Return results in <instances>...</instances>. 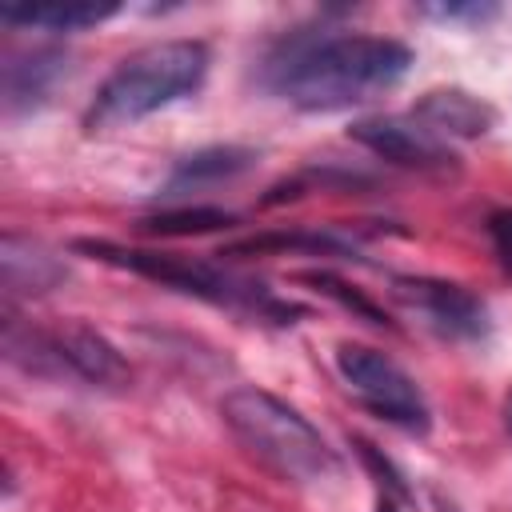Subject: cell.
<instances>
[{"mask_svg":"<svg viewBox=\"0 0 512 512\" xmlns=\"http://www.w3.org/2000/svg\"><path fill=\"white\" fill-rule=\"evenodd\" d=\"M412 68V48L388 36L340 32L292 40L272 64L268 84L304 112H336L396 88Z\"/></svg>","mask_w":512,"mask_h":512,"instance_id":"cell-1","label":"cell"},{"mask_svg":"<svg viewBox=\"0 0 512 512\" xmlns=\"http://www.w3.org/2000/svg\"><path fill=\"white\" fill-rule=\"evenodd\" d=\"M208 76V44L200 40H156L140 52L124 56L108 80L96 88L84 128L88 132H112L124 124H136L184 96H192Z\"/></svg>","mask_w":512,"mask_h":512,"instance_id":"cell-2","label":"cell"},{"mask_svg":"<svg viewBox=\"0 0 512 512\" xmlns=\"http://www.w3.org/2000/svg\"><path fill=\"white\" fill-rule=\"evenodd\" d=\"M220 416L232 428V436L280 480L292 484H320L340 472L336 452L328 440L300 416L288 400L264 392V388H232L220 400Z\"/></svg>","mask_w":512,"mask_h":512,"instance_id":"cell-3","label":"cell"},{"mask_svg":"<svg viewBox=\"0 0 512 512\" xmlns=\"http://www.w3.org/2000/svg\"><path fill=\"white\" fill-rule=\"evenodd\" d=\"M76 252H88L104 264L128 268L136 276L160 280L168 288H180L188 296L224 304V308H248V312H264V316H292V304H280L264 284L236 276L228 268H216L208 260H192V256H176V252H152V248H124L112 240H76Z\"/></svg>","mask_w":512,"mask_h":512,"instance_id":"cell-4","label":"cell"},{"mask_svg":"<svg viewBox=\"0 0 512 512\" xmlns=\"http://www.w3.org/2000/svg\"><path fill=\"white\" fill-rule=\"evenodd\" d=\"M336 372L348 384V392L376 412L380 420L408 428V432H424L428 428V400L420 392V384L384 352L368 348V344H340L336 348Z\"/></svg>","mask_w":512,"mask_h":512,"instance_id":"cell-5","label":"cell"},{"mask_svg":"<svg viewBox=\"0 0 512 512\" xmlns=\"http://www.w3.org/2000/svg\"><path fill=\"white\" fill-rule=\"evenodd\" d=\"M392 296L400 308H408L424 328H432L440 336L476 340L488 332V308L464 284L432 280V276H396Z\"/></svg>","mask_w":512,"mask_h":512,"instance_id":"cell-6","label":"cell"},{"mask_svg":"<svg viewBox=\"0 0 512 512\" xmlns=\"http://www.w3.org/2000/svg\"><path fill=\"white\" fill-rule=\"evenodd\" d=\"M348 136L356 144H364L372 156H380L388 164H400V168L444 172V168L456 164V152L448 148V140L432 136L412 116H368V120H356L348 128Z\"/></svg>","mask_w":512,"mask_h":512,"instance_id":"cell-7","label":"cell"},{"mask_svg":"<svg viewBox=\"0 0 512 512\" xmlns=\"http://www.w3.org/2000/svg\"><path fill=\"white\" fill-rule=\"evenodd\" d=\"M48 340H52V352H56L60 368H68L72 376H80L88 384L120 388L132 376L124 356H120V348L104 332H96L92 324H80V320L60 324V328L48 332Z\"/></svg>","mask_w":512,"mask_h":512,"instance_id":"cell-8","label":"cell"},{"mask_svg":"<svg viewBox=\"0 0 512 512\" xmlns=\"http://www.w3.org/2000/svg\"><path fill=\"white\" fill-rule=\"evenodd\" d=\"M412 120H420L440 140H476L496 124V108L464 88H432L416 100Z\"/></svg>","mask_w":512,"mask_h":512,"instance_id":"cell-9","label":"cell"},{"mask_svg":"<svg viewBox=\"0 0 512 512\" xmlns=\"http://www.w3.org/2000/svg\"><path fill=\"white\" fill-rule=\"evenodd\" d=\"M0 272H4V292L8 296H16V292H32L36 296V292L56 288L68 276V268L44 244L24 240L16 232H8L0 240Z\"/></svg>","mask_w":512,"mask_h":512,"instance_id":"cell-10","label":"cell"},{"mask_svg":"<svg viewBox=\"0 0 512 512\" xmlns=\"http://www.w3.org/2000/svg\"><path fill=\"white\" fill-rule=\"evenodd\" d=\"M64 68H68V60L56 48H40V52H28L20 60H8L4 64V104H8V112L40 104L48 96V88L64 76Z\"/></svg>","mask_w":512,"mask_h":512,"instance_id":"cell-11","label":"cell"},{"mask_svg":"<svg viewBox=\"0 0 512 512\" xmlns=\"http://www.w3.org/2000/svg\"><path fill=\"white\" fill-rule=\"evenodd\" d=\"M120 4H92V0H68V4H0V20L16 28H48V32H80L108 16H116Z\"/></svg>","mask_w":512,"mask_h":512,"instance_id":"cell-12","label":"cell"},{"mask_svg":"<svg viewBox=\"0 0 512 512\" xmlns=\"http://www.w3.org/2000/svg\"><path fill=\"white\" fill-rule=\"evenodd\" d=\"M256 160L252 148H236V144H216V148H200L192 156H184L172 176L164 180V192H192V188H208L220 180H232L240 172H248Z\"/></svg>","mask_w":512,"mask_h":512,"instance_id":"cell-13","label":"cell"},{"mask_svg":"<svg viewBox=\"0 0 512 512\" xmlns=\"http://www.w3.org/2000/svg\"><path fill=\"white\" fill-rule=\"evenodd\" d=\"M228 224H236V212L196 204V208H168V212L144 216L136 228L152 232V236H204V232H216V228H228Z\"/></svg>","mask_w":512,"mask_h":512,"instance_id":"cell-14","label":"cell"},{"mask_svg":"<svg viewBox=\"0 0 512 512\" xmlns=\"http://www.w3.org/2000/svg\"><path fill=\"white\" fill-rule=\"evenodd\" d=\"M300 280H304V284H316L324 296L340 300V304H344V308H352L356 316H364V320H372V324H388V320H384V312H380L372 300H364L360 292H352V288H348L344 280H336L332 272H300Z\"/></svg>","mask_w":512,"mask_h":512,"instance_id":"cell-15","label":"cell"},{"mask_svg":"<svg viewBox=\"0 0 512 512\" xmlns=\"http://www.w3.org/2000/svg\"><path fill=\"white\" fill-rule=\"evenodd\" d=\"M488 240H492V252L500 260V268L512 276V208H496L488 216Z\"/></svg>","mask_w":512,"mask_h":512,"instance_id":"cell-16","label":"cell"},{"mask_svg":"<svg viewBox=\"0 0 512 512\" xmlns=\"http://www.w3.org/2000/svg\"><path fill=\"white\" fill-rule=\"evenodd\" d=\"M420 12L432 16V20H472V24H484V20H492L500 8H496V4H424Z\"/></svg>","mask_w":512,"mask_h":512,"instance_id":"cell-17","label":"cell"},{"mask_svg":"<svg viewBox=\"0 0 512 512\" xmlns=\"http://www.w3.org/2000/svg\"><path fill=\"white\" fill-rule=\"evenodd\" d=\"M352 444H356V452L364 456V464H368V468L380 476V484H388L396 496H404V492H408V488H404V480H400V472H396V468H392V464H388V460L376 452V444H368V440H360V436H356Z\"/></svg>","mask_w":512,"mask_h":512,"instance_id":"cell-18","label":"cell"},{"mask_svg":"<svg viewBox=\"0 0 512 512\" xmlns=\"http://www.w3.org/2000/svg\"><path fill=\"white\" fill-rule=\"evenodd\" d=\"M376 512H400V508H396V504H392L388 496H380V504H376Z\"/></svg>","mask_w":512,"mask_h":512,"instance_id":"cell-19","label":"cell"},{"mask_svg":"<svg viewBox=\"0 0 512 512\" xmlns=\"http://www.w3.org/2000/svg\"><path fill=\"white\" fill-rule=\"evenodd\" d=\"M504 424H508V432H512V392H508V400H504Z\"/></svg>","mask_w":512,"mask_h":512,"instance_id":"cell-20","label":"cell"}]
</instances>
